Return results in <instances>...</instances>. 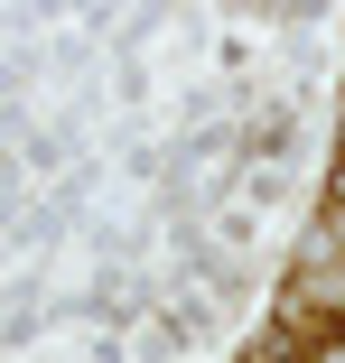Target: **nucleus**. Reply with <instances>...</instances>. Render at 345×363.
<instances>
[{
	"label": "nucleus",
	"mask_w": 345,
	"mask_h": 363,
	"mask_svg": "<svg viewBox=\"0 0 345 363\" xmlns=\"http://www.w3.org/2000/svg\"><path fill=\"white\" fill-rule=\"evenodd\" d=\"M317 363H345V354H317Z\"/></svg>",
	"instance_id": "nucleus-1"
}]
</instances>
